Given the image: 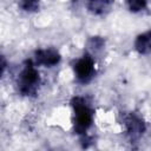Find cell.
<instances>
[{"instance_id":"cell-1","label":"cell","mask_w":151,"mask_h":151,"mask_svg":"<svg viewBox=\"0 0 151 151\" xmlns=\"http://www.w3.org/2000/svg\"><path fill=\"white\" fill-rule=\"evenodd\" d=\"M73 109V125L77 134L85 137L88 129L92 126L94 111L90 103L84 97H73L71 100Z\"/></svg>"},{"instance_id":"cell-2","label":"cell","mask_w":151,"mask_h":151,"mask_svg":"<svg viewBox=\"0 0 151 151\" xmlns=\"http://www.w3.org/2000/svg\"><path fill=\"white\" fill-rule=\"evenodd\" d=\"M18 91L25 97H33L37 94L40 85V76L34 64L27 60L18 78Z\"/></svg>"},{"instance_id":"cell-3","label":"cell","mask_w":151,"mask_h":151,"mask_svg":"<svg viewBox=\"0 0 151 151\" xmlns=\"http://www.w3.org/2000/svg\"><path fill=\"white\" fill-rule=\"evenodd\" d=\"M123 124L125 127V133L130 142H137L144 134L146 126L143 118L134 112H129L123 117Z\"/></svg>"},{"instance_id":"cell-4","label":"cell","mask_w":151,"mask_h":151,"mask_svg":"<svg viewBox=\"0 0 151 151\" xmlns=\"http://www.w3.org/2000/svg\"><path fill=\"white\" fill-rule=\"evenodd\" d=\"M74 74L77 80L81 84H87L93 79L96 74V67H94V59L90 53L84 54L81 58H79L76 61Z\"/></svg>"},{"instance_id":"cell-5","label":"cell","mask_w":151,"mask_h":151,"mask_svg":"<svg viewBox=\"0 0 151 151\" xmlns=\"http://www.w3.org/2000/svg\"><path fill=\"white\" fill-rule=\"evenodd\" d=\"M61 55L58 50L53 47L40 48L34 52V61L37 65H42L46 67H52L59 64Z\"/></svg>"},{"instance_id":"cell-6","label":"cell","mask_w":151,"mask_h":151,"mask_svg":"<svg viewBox=\"0 0 151 151\" xmlns=\"http://www.w3.org/2000/svg\"><path fill=\"white\" fill-rule=\"evenodd\" d=\"M113 0H87V9L94 15H105L111 11Z\"/></svg>"},{"instance_id":"cell-7","label":"cell","mask_w":151,"mask_h":151,"mask_svg":"<svg viewBox=\"0 0 151 151\" xmlns=\"http://www.w3.org/2000/svg\"><path fill=\"white\" fill-rule=\"evenodd\" d=\"M134 50L139 54H151V29L139 34L136 38Z\"/></svg>"},{"instance_id":"cell-8","label":"cell","mask_w":151,"mask_h":151,"mask_svg":"<svg viewBox=\"0 0 151 151\" xmlns=\"http://www.w3.org/2000/svg\"><path fill=\"white\" fill-rule=\"evenodd\" d=\"M40 6V0H19V7L28 13L37 12Z\"/></svg>"},{"instance_id":"cell-9","label":"cell","mask_w":151,"mask_h":151,"mask_svg":"<svg viewBox=\"0 0 151 151\" xmlns=\"http://www.w3.org/2000/svg\"><path fill=\"white\" fill-rule=\"evenodd\" d=\"M126 5L131 12L137 13L146 8L147 0H126Z\"/></svg>"},{"instance_id":"cell-10","label":"cell","mask_w":151,"mask_h":151,"mask_svg":"<svg viewBox=\"0 0 151 151\" xmlns=\"http://www.w3.org/2000/svg\"><path fill=\"white\" fill-rule=\"evenodd\" d=\"M88 47H90V50H92V51H94V53H97V52H99L100 50H103V47H104V45H105V41H104V39L103 38H100V37H92L90 40H88Z\"/></svg>"}]
</instances>
